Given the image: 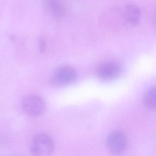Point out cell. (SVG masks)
<instances>
[{
    "label": "cell",
    "instance_id": "cell-7",
    "mask_svg": "<svg viewBox=\"0 0 156 156\" xmlns=\"http://www.w3.org/2000/svg\"><path fill=\"white\" fill-rule=\"evenodd\" d=\"M44 7L49 13L56 18H61L64 14V7L60 2L47 1L45 2Z\"/></svg>",
    "mask_w": 156,
    "mask_h": 156
},
{
    "label": "cell",
    "instance_id": "cell-6",
    "mask_svg": "<svg viewBox=\"0 0 156 156\" xmlns=\"http://www.w3.org/2000/svg\"><path fill=\"white\" fill-rule=\"evenodd\" d=\"M140 10L137 5L129 4L126 6L124 10L125 20L129 24L136 25L139 22L140 17Z\"/></svg>",
    "mask_w": 156,
    "mask_h": 156
},
{
    "label": "cell",
    "instance_id": "cell-1",
    "mask_svg": "<svg viewBox=\"0 0 156 156\" xmlns=\"http://www.w3.org/2000/svg\"><path fill=\"white\" fill-rule=\"evenodd\" d=\"M30 149L33 156H50L54 150V141L48 134L41 133L33 139Z\"/></svg>",
    "mask_w": 156,
    "mask_h": 156
},
{
    "label": "cell",
    "instance_id": "cell-2",
    "mask_svg": "<svg viewBox=\"0 0 156 156\" xmlns=\"http://www.w3.org/2000/svg\"><path fill=\"white\" fill-rule=\"evenodd\" d=\"M76 77L77 73L73 67L69 65L62 66L55 71L52 82L56 86H64L73 82Z\"/></svg>",
    "mask_w": 156,
    "mask_h": 156
},
{
    "label": "cell",
    "instance_id": "cell-5",
    "mask_svg": "<svg viewBox=\"0 0 156 156\" xmlns=\"http://www.w3.org/2000/svg\"><path fill=\"white\" fill-rule=\"evenodd\" d=\"M106 142L109 150L115 155H120L125 152L127 146L126 137L119 130L111 132L108 136Z\"/></svg>",
    "mask_w": 156,
    "mask_h": 156
},
{
    "label": "cell",
    "instance_id": "cell-3",
    "mask_svg": "<svg viewBox=\"0 0 156 156\" xmlns=\"http://www.w3.org/2000/svg\"><path fill=\"white\" fill-rule=\"evenodd\" d=\"M23 110L31 117H37L42 115L45 110V104L43 99L37 95H30L23 99Z\"/></svg>",
    "mask_w": 156,
    "mask_h": 156
},
{
    "label": "cell",
    "instance_id": "cell-4",
    "mask_svg": "<svg viewBox=\"0 0 156 156\" xmlns=\"http://www.w3.org/2000/svg\"><path fill=\"white\" fill-rule=\"evenodd\" d=\"M122 72L121 65L115 61H107L100 63L96 69L98 76L103 80H111L118 77Z\"/></svg>",
    "mask_w": 156,
    "mask_h": 156
},
{
    "label": "cell",
    "instance_id": "cell-8",
    "mask_svg": "<svg viewBox=\"0 0 156 156\" xmlns=\"http://www.w3.org/2000/svg\"><path fill=\"white\" fill-rule=\"evenodd\" d=\"M143 103L149 109L155 111L156 109V92L155 87L148 89L143 97Z\"/></svg>",
    "mask_w": 156,
    "mask_h": 156
}]
</instances>
